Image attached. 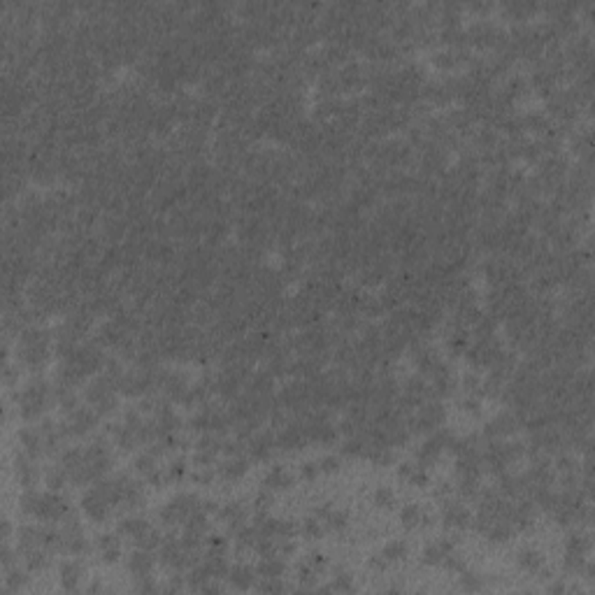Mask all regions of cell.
Masks as SVG:
<instances>
[{
    "instance_id": "obj_1",
    "label": "cell",
    "mask_w": 595,
    "mask_h": 595,
    "mask_svg": "<svg viewBox=\"0 0 595 595\" xmlns=\"http://www.w3.org/2000/svg\"><path fill=\"white\" fill-rule=\"evenodd\" d=\"M19 507L26 517L35 519V521H47V524H54V521H65L70 517V505L63 495H58V491H35V488H26L21 500H19Z\"/></svg>"
},
{
    "instance_id": "obj_2",
    "label": "cell",
    "mask_w": 595,
    "mask_h": 595,
    "mask_svg": "<svg viewBox=\"0 0 595 595\" xmlns=\"http://www.w3.org/2000/svg\"><path fill=\"white\" fill-rule=\"evenodd\" d=\"M17 352L21 356V361L31 368L44 365V361L49 359V335L42 328H28L24 330L21 340L17 345Z\"/></svg>"
},
{
    "instance_id": "obj_3",
    "label": "cell",
    "mask_w": 595,
    "mask_h": 595,
    "mask_svg": "<svg viewBox=\"0 0 595 595\" xmlns=\"http://www.w3.org/2000/svg\"><path fill=\"white\" fill-rule=\"evenodd\" d=\"M49 402H51L49 384L42 379H33L21 391V398H19V414H21L26 421L37 419V416L49 407Z\"/></svg>"
},
{
    "instance_id": "obj_4",
    "label": "cell",
    "mask_w": 595,
    "mask_h": 595,
    "mask_svg": "<svg viewBox=\"0 0 595 595\" xmlns=\"http://www.w3.org/2000/svg\"><path fill=\"white\" fill-rule=\"evenodd\" d=\"M202 507V500L198 498L193 493H180L175 495L170 502L158 509V517H161V524L163 526H177V524H187V519L191 517L193 512Z\"/></svg>"
},
{
    "instance_id": "obj_5",
    "label": "cell",
    "mask_w": 595,
    "mask_h": 595,
    "mask_svg": "<svg viewBox=\"0 0 595 595\" xmlns=\"http://www.w3.org/2000/svg\"><path fill=\"white\" fill-rule=\"evenodd\" d=\"M112 509H114V505H112L110 495L103 488L101 481H96V486L89 488V491L82 495V512L87 514L94 524H105V521L110 519Z\"/></svg>"
},
{
    "instance_id": "obj_6",
    "label": "cell",
    "mask_w": 595,
    "mask_h": 595,
    "mask_svg": "<svg viewBox=\"0 0 595 595\" xmlns=\"http://www.w3.org/2000/svg\"><path fill=\"white\" fill-rule=\"evenodd\" d=\"M89 551V542L84 535L82 526L77 524V519H65V526L61 528V553L65 556H82Z\"/></svg>"
},
{
    "instance_id": "obj_7",
    "label": "cell",
    "mask_w": 595,
    "mask_h": 595,
    "mask_svg": "<svg viewBox=\"0 0 595 595\" xmlns=\"http://www.w3.org/2000/svg\"><path fill=\"white\" fill-rule=\"evenodd\" d=\"M98 423V412L91 407H75L68 412V421H65V433L68 435H87L94 431Z\"/></svg>"
},
{
    "instance_id": "obj_8",
    "label": "cell",
    "mask_w": 595,
    "mask_h": 595,
    "mask_svg": "<svg viewBox=\"0 0 595 595\" xmlns=\"http://www.w3.org/2000/svg\"><path fill=\"white\" fill-rule=\"evenodd\" d=\"M445 407L440 402H423L419 414L414 416V431H438L445 423Z\"/></svg>"
},
{
    "instance_id": "obj_9",
    "label": "cell",
    "mask_w": 595,
    "mask_h": 595,
    "mask_svg": "<svg viewBox=\"0 0 595 595\" xmlns=\"http://www.w3.org/2000/svg\"><path fill=\"white\" fill-rule=\"evenodd\" d=\"M19 445H21V451L26 456H31L33 460H37V458H42L44 454H49L42 431H40V428H33V426L19 431Z\"/></svg>"
},
{
    "instance_id": "obj_10",
    "label": "cell",
    "mask_w": 595,
    "mask_h": 595,
    "mask_svg": "<svg viewBox=\"0 0 595 595\" xmlns=\"http://www.w3.org/2000/svg\"><path fill=\"white\" fill-rule=\"evenodd\" d=\"M154 565H156L154 551H147V549H135V551L128 556V560H126V567H128V572L133 574L135 579L151 577Z\"/></svg>"
},
{
    "instance_id": "obj_11",
    "label": "cell",
    "mask_w": 595,
    "mask_h": 595,
    "mask_svg": "<svg viewBox=\"0 0 595 595\" xmlns=\"http://www.w3.org/2000/svg\"><path fill=\"white\" fill-rule=\"evenodd\" d=\"M15 477L24 488H35L37 479H40V470L35 465V460L31 456H26L24 451L15 456Z\"/></svg>"
},
{
    "instance_id": "obj_12",
    "label": "cell",
    "mask_w": 595,
    "mask_h": 595,
    "mask_svg": "<svg viewBox=\"0 0 595 595\" xmlns=\"http://www.w3.org/2000/svg\"><path fill=\"white\" fill-rule=\"evenodd\" d=\"M442 521H445L447 528L463 531V528L472 526V514H470V509H467L465 505H460V502H445Z\"/></svg>"
},
{
    "instance_id": "obj_13",
    "label": "cell",
    "mask_w": 595,
    "mask_h": 595,
    "mask_svg": "<svg viewBox=\"0 0 595 595\" xmlns=\"http://www.w3.org/2000/svg\"><path fill=\"white\" fill-rule=\"evenodd\" d=\"M82 579H84V565L79 560H63L58 565V584H61L63 591L68 593L77 591Z\"/></svg>"
},
{
    "instance_id": "obj_14",
    "label": "cell",
    "mask_w": 595,
    "mask_h": 595,
    "mask_svg": "<svg viewBox=\"0 0 595 595\" xmlns=\"http://www.w3.org/2000/svg\"><path fill=\"white\" fill-rule=\"evenodd\" d=\"M249 470V460L244 458L242 454H233V456H226L221 463H219V477L223 481H240L244 474Z\"/></svg>"
},
{
    "instance_id": "obj_15",
    "label": "cell",
    "mask_w": 595,
    "mask_h": 595,
    "mask_svg": "<svg viewBox=\"0 0 595 595\" xmlns=\"http://www.w3.org/2000/svg\"><path fill=\"white\" fill-rule=\"evenodd\" d=\"M451 553H454V542L447 540V537H442L438 542H431V544L423 549L421 558H423V563H426V565H442V563H445V558L451 556Z\"/></svg>"
},
{
    "instance_id": "obj_16",
    "label": "cell",
    "mask_w": 595,
    "mask_h": 595,
    "mask_svg": "<svg viewBox=\"0 0 595 595\" xmlns=\"http://www.w3.org/2000/svg\"><path fill=\"white\" fill-rule=\"evenodd\" d=\"M398 477L405 481V484H412L419 488L431 484L428 467H423L421 463H402V465H398Z\"/></svg>"
},
{
    "instance_id": "obj_17",
    "label": "cell",
    "mask_w": 595,
    "mask_h": 595,
    "mask_svg": "<svg viewBox=\"0 0 595 595\" xmlns=\"http://www.w3.org/2000/svg\"><path fill=\"white\" fill-rule=\"evenodd\" d=\"M226 577H228L230 586H233L235 591H249V588L256 586L259 574H256L254 567H249V565H233Z\"/></svg>"
},
{
    "instance_id": "obj_18",
    "label": "cell",
    "mask_w": 595,
    "mask_h": 595,
    "mask_svg": "<svg viewBox=\"0 0 595 595\" xmlns=\"http://www.w3.org/2000/svg\"><path fill=\"white\" fill-rule=\"evenodd\" d=\"M96 549H98V553H101V558L110 565L121 558V540H119V535H112V533L101 535V537L96 540Z\"/></svg>"
},
{
    "instance_id": "obj_19",
    "label": "cell",
    "mask_w": 595,
    "mask_h": 595,
    "mask_svg": "<svg viewBox=\"0 0 595 595\" xmlns=\"http://www.w3.org/2000/svg\"><path fill=\"white\" fill-rule=\"evenodd\" d=\"M263 484H266L268 491H273V493L275 491H288V488L295 484V477L284 465H275V467H270V470H268L266 479H263Z\"/></svg>"
},
{
    "instance_id": "obj_20",
    "label": "cell",
    "mask_w": 595,
    "mask_h": 595,
    "mask_svg": "<svg viewBox=\"0 0 595 595\" xmlns=\"http://www.w3.org/2000/svg\"><path fill=\"white\" fill-rule=\"evenodd\" d=\"M247 517H249L247 507H242L240 502H228V505H223L219 509V519L230 528V531H235V533L244 526Z\"/></svg>"
},
{
    "instance_id": "obj_21",
    "label": "cell",
    "mask_w": 595,
    "mask_h": 595,
    "mask_svg": "<svg viewBox=\"0 0 595 595\" xmlns=\"http://www.w3.org/2000/svg\"><path fill=\"white\" fill-rule=\"evenodd\" d=\"M517 565L528 574H540L544 570V553L537 551V549L526 546L517 553Z\"/></svg>"
},
{
    "instance_id": "obj_22",
    "label": "cell",
    "mask_w": 595,
    "mask_h": 595,
    "mask_svg": "<svg viewBox=\"0 0 595 595\" xmlns=\"http://www.w3.org/2000/svg\"><path fill=\"white\" fill-rule=\"evenodd\" d=\"M400 524L405 528H409V531H414V528H419V526H431L433 519L423 512L421 505L412 502V505H405L400 509Z\"/></svg>"
},
{
    "instance_id": "obj_23",
    "label": "cell",
    "mask_w": 595,
    "mask_h": 595,
    "mask_svg": "<svg viewBox=\"0 0 595 595\" xmlns=\"http://www.w3.org/2000/svg\"><path fill=\"white\" fill-rule=\"evenodd\" d=\"M284 572H286V565H284V558L277 556H263V560L256 567V574L259 579H282Z\"/></svg>"
},
{
    "instance_id": "obj_24",
    "label": "cell",
    "mask_w": 595,
    "mask_h": 595,
    "mask_svg": "<svg viewBox=\"0 0 595 595\" xmlns=\"http://www.w3.org/2000/svg\"><path fill=\"white\" fill-rule=\"evenodd\" d=\"M147 528H149L147 519H142V517H126V519L119 521L117 533L123 535V537H128L130 542H135L144 531H147Z\"/></svg>"
},
{
    "instance_id": "obj_25",
    "label": "cell",
    "mask_w": 595,
    "mask_h": 595,
    "mask_svg": "<svg viewBox=\"0 0 595 595\" xmlns=\"http://www.w3.org/2000/svg\"><path fill=\"white\" fill-rule=\"evenodd\" d=\"M275 447H277V442L270 438L268 433L256 435V438L249 442V451H251V456H254L256 460H268L270 456H273Z\"/></svg>"
},
{
    "instance_id": "obj_26",
    "label": "cell",
    "mask_w": 595,
    "mask_h": 595,
    "mask_svg": "<svg viewBox=\"0 0 595 595\" xmlns=\"http://www.w3.org/2000/svg\"><path fill=\"white\" fill-rule=\"evenodd\" d=\"M517 428H519V421L514 419L512 414H500L493 423H488L486 433L491 435V438H507V435H512Z\"/></svg>"
},
{
    "instance_id": "obj_27",
    "label": "cell",
    "mask_w": 595,
    "mask_h": 595,
    "mask_svg": "<svg viewBox=\"0 0 595 595\" xmlns=\"http://www.w3.org/2000/svg\"><path fill=\"white\" fill-rule=\"evenodd\" d=\"M133 544H135V549H147V551H156V549H161V544H163V535H161V531H158V528L149 526L147 531H144L140 537L133 542Z\"/></svg>"
},
{
    "instance_id": "obj_28",
    "label": "cell",
    "mask_w": 595,
    "mask_h": 595,
    "mask_svg": "<svg viewBox=\"0 0 595 595\" xmlns=\"http://www.w3.org/2000/svg\"><path fill=\"white\" fill-rule=\"evenodd\" d=\"M407 553H409V546L402 540H391L384 549H381V556L386 558L388 565L398 563V560H402V558H407Z\"/></svg>"
},
{
    "instance_id": "obj_29",
    "label": "cell",
    "mask_w": 595,
    "mask_h": 595,
    "mask_svg": "<svg viewBox=\"0 0 595 595\" xmlns=\"http://www.w3.org/2000/svg\"><path fill=\"white\" fill-rule=\"evenodd\" d=\"M591 551V540H588V535L584 533H574L570 535V540H567V556H586V553Z\"/></svg>"
},
{
    "instance_id": "obj_30",
    "label": "cell",
    "mask_w": 595,
    "mask_h": 595,
    "mask_svg": "<svg viewBox=\"0 0 595 595\" xmlns=\"http://www.w3.org/2000/svg\"><path fill=\"white\" fill-rule=\"evenodd\" d=\"M300 533L305 535L307 540H323V535L328 533V528H326V524H323L319 517H309V519L302 521Z\"/></svg>"
},
{
    "instance_id": "obj_31",
    "label": "cell",
    "mask_w": 595,
    "mask_h": 595,
    "mask_svg": "<svg viewBox=\"0 0 595 595\" xmlns=\"http://www.w3.org/2000/svg\"><path fill=\"white\" fill-rule=\"evenodd\" d=\"M68 479H70V477H68V472L63 470V465L49 467V470L44 472V484L49 486V491H61Z\"/></svg>"
},
{
    "instance_id": "obj_32",
    "label": "cell",
    "mask_w": 595,
    "mask_h": 595,
    "mask_svg": "<svg viewBox=\"0 0 595 595\" xmlns=\"http://www.w3.org/2000/svg\"><path fill=\"white\" fill-rule=\"evenodd\" d=\"M8 577H5V588L12 593H19L21 588L28 584V577H26L24 570H19V567H8Z\"/></svg>"
},
{
    "instance_id": "obj_33",
    "label": "cell",
    "mask_w": 595,
    "mask_h": 595,
    "mask_svg": "<svg viewBox=\"0 0 595 595\" xmlns=\"http://www.w3.org/2000/svg\"><path fill=\"white\" fill-rule=\"evenodd\" d=\"M372 502L379 509H391L395 505V491L391 486H377L372 493Z\"/></svg>"
},
{
    "instance_id": "obj_34",
    "label": "cell",
    "mask_w": 595,
    "mask_h": 595,
    "mask_svg": "<svg viewBox=\"0 0 595 595\" xmlns=\"http://www.w3.org/2000/svg\"><path fill=\"white\" fill-rule=\"evenodd\" d=\"M156 458H158V456H156L154 451H144V454H140V456H137V458H135V470L140 472V474H144V477H149L151 472H156V470H158Z\"/></svg>"
},
{
    "instance_id": "obj_35",
    "label": "cell",
    "mask_w": 595,
    "mask_h": 595,
    "mask_svg": "<svg viewBox=\"0 0 595 595\" xmlns=\"http://www.w3.org/2000/svg\"><path fill=\"white\" fill-rule=\"evenodd\" d=\"M458 584H460L463 591L474 593V591H481V588H484V579H481L479 574H474V572L463 570L460 577H458Z\"/></svg>"
},
{
    "instance_id": "obj_36",
    "label": "cell",
    "mask_w": 595,
    "mask_h": 595,
    "mask_svg": "<svg viewBox=\"0 0 595 595\" xmlns=\"http://www.w3.org/2000/svg\"><path fill=\"white\" fill-rule=\"evenodd\" d=\"M165 477H168V481H182V479H187V463H184V460L170 463V465L165 467Z\"/></svg>"
},
{
    "instance_id": "obj_37",
    "label": "cell",
    "mask_w": 595,
    "mask_h": 595,
    "mask_svg": "<svg viewBox=\"0 0 595 595\" xmlns=\"http://www.w3.org/2000/svg\"><path fill=\"white\" fill-rule=\"evenodd\" d=\"M328 588H330V591H342V593H349V591H354L356 586H354V579L349 577L347 572H340V574H337V577L333 579V584H330Z\"/></svg>"
},
{
    "instance_id": "obj_38",
    "label": "cell",
    "mask_w": 595,
    "mask_h": 595,
    "mask_svg": "<svg viewBox=\"0 0 595 595\" xmlns=\"http://www.w3.org/2000/svg\"><path fill=\"white\" fill-rule=\"evenodd\" d=\"M321 474V467H319V460H307L300 465V479L305 481H314L316 477Z\"/></svg>"
},
{
    "instance_id": "obj_39",
    "label": "cell",
    "mask_w": 595,
    "mask_h": 595,
    "mask_svg": "<svg viewBox=\"0 0 595 595\" xmlns=\"http://www.w3.org/2000/svg\"><path fill=\"white\" fill-rule=\"evenodd\" d=\"M319 467H321V474L340 472V458H337V456H323V458H319Z\"/></svg>"
},
{
    "instance_id": "obj_40",
    "label": "cell",
    "mask_w": 595,
    "mask_h": 595,
    "mask_svg": "<svg viewBox=\"0 0 595 595\" xmlns=\"http://www.w3.org/2000/svg\"><path fill=\"white\" fill-rule=\"evenodd\" d=\"M273 502H275V498H273V491H261L259 495H256V500H254V507H256V512H268L270 507H273Z\"/></svg>"
},
{
    "instance_id": "obj_41",
    "label": "cell",
    "mask_w": 595,
    "mask_h": 595,
    "mask_svg": "<svg viewBox=\"0 0 595 595\" xmlns=\"http://www.w3.org/2000/svg\"><path fill=\"white\" fill-rule=\"evenodd\" d=\"M191 479H193L196 484H200V486H209L212 479H214V472H212L209 467H198L196 472H191Z\"/></svg>"
},
{
    "instance_id": "obj_42",
    "label": "cell",
    "mask_w": 595,
    "mask_h": 595,
    "mask_svg": "<svg viewBox=\"0 0 595 595\" xmlns=\"http://www.w3.org/2000/svg\"><path fill=\"white\" fill-rule=\"evenodd\" d=\"M460 407L465 409V412H470V414L477 416L479 409H481V400L477 398V395H467V398L460 402Z\"/></svg>"
},
{
    "instance_id": "obj_43",
    "label": "cell",
    "mask_w": 595,
    "mask_h": 595,
    "mask_svg": "<svg viewBox=\"0 0 595 595\" xmlns=\"http://www.w3.org/2000/svg\"><path fill=\"white\" fill-rule=\"evenodd\" d=\"M368 567H370V570H374V572H384L386 567H388V563H386L384 556H370Z\"/></svg>"
}]
</instances>
